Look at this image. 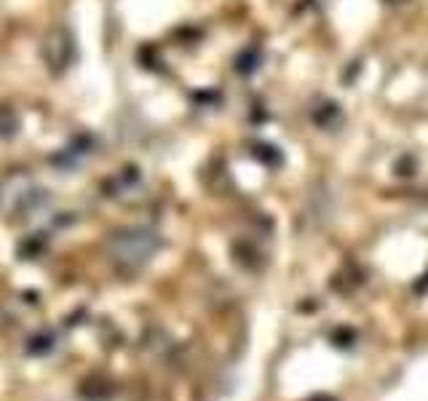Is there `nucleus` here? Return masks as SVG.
I'll use <instances>...</instances> for the list:
<instances>
[{"label":"nucleus","instance_id":"obj_1","mask_svg":"<svg viewBox=\"0 0 428 401\" xmlns=\"http://www.w3.org/2000/svg\"><path fill=\"white\" fill-rule=\"evenodd\" d=\"M156 246H158L156 233L140 230V227L124 230V233H118V236L110 241L112 257H115L118 262L128 265V268H140V265H145V262L153 257Z\"/></svg>","mask_w":428,"mask_h":401},{"label":"nucleus","instance_id":"obj_2","mask_svg":"<svg viewBox=\"0 0 428 401\" xmlns=\"http://www.w3.org/2000/svg\"><path fill=\"white\" fill-rule=\"evenodd\" d=\"M40 51H43V62L48 64V70L59 75L75 59V40H73L67 27H51L43 38Z\"/></svg>","mask_w":428,"mask_h":401},{"label":"nucleus","instance_id":"obj_3","mask_svg":"<svg viewBox=\"0 0 428 401\" xmlns=\"http://www.w3.org/2000/svg\"><path fill=\"white\" fill-rule=\"evenodd\" d=\"M51 337L48 335H38V337H32L30 340V345H27V351L30 353H35V356H40V353H48L51 351Z\"/></svg>","mask_w":428,"mask_h":401}]
</instances>
